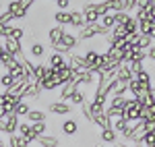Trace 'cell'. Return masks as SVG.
Returning <instances> with one entry per match:
<instances>
[{"mask_svg": "<svg viewBox=\"0 0 155 147\" xmlns=\"http://www.w3.org/2000/svg\"><path fill=\"white\" fill-rule=\"evenodd\" d=\"M141 110H143V106L134 98H128V104H126V108L122 112V118L126 122H139L141 120Z\"/></svg>", "mask_w": 155, "mask_h": 147, "instance_id": "cell-1", "label": "cell"}, {"mask_svg": "<svg viewBox=\"0 0 155 147\" xmlns=\"http://www.w3.org/2000/svg\"><path fill=\"white\" fill-rule=\"evenodd\" d=\"M48 110H50V114H56V116H68L74 108H72L71 104H66V102H50L48 104Z\"/></svg>", "mask_w": 155, "mask_h": 147, "instance_id": "cell-2", "label": "cell"}, {"mask_svg": "<svg viewBox=\"0 0 155 147\" xmlns=\"http://www.w3.org/2000/svg\"><path fill=\"white\" fill-rule=\"evenodd\" d=\"M99 50H87L83 54V64H85V68L87 71H93V68H97V64H99Z\"/></svg>", "mask_w": 155, "mask_h": 147, "instance_id": "cell-3", "label": "cell"}, {"mask_svg": "<svg viewBox=\"0 0 155 147\" xmlns=\"http://www.w3.org/2000/svg\"><path fill=\"white\" fill-rule=\"evenodd\" d=\"M48 60H50L48 66L54 68V71H60V68H64V66H71V64H68V56H62V54H58V52H52Z\"/></svg>", "mask_w": 155, "mask_h": 147, "instance_id": "cell-4", "label": "cell"}, {"mask_svg": "<svg viewBox=\"0 0 155 147\" xmlns=\"http://www.w3.org/2000/svg\"><path fill=\"white\" fill-rule=\"evenodd\" d=\"M64 33H66V27H60V25L50 27V31H48V42H50V46H52V48H54V46H58Z\"/></svg>", "mask_w": 155, "mask_h": 147, "instance_id": "cell-5", "label": "cell"}, {"mask_svg": "<svg viewBox=\"0 0 155 147\" xmlns=\"http://www.w3.org/2000/svg\"><path fill=\"white\" fill-rule=\"evenodd\" d=\"M120 141V135L114 129H106V131H99V143L101 145H114Z\"/></svg>", "mask_w": 155, "mask_h": 147, "instance_id": "cell-6", "label": "cell"}, {"mask_svg": "<svg viewBox=\"0 0 155 147\" xmlns=\"http://www.w3.org/2000/svg\"><path fill=\"white\" fill-rule=\"evenodd\" d=\"M60 131L66 137H74L79 133V122H77L74 118H64V120L60 122Z\"/></svg>", "mask_w": 155, "mask_h": 147, "instance_id": "cell-7", "label": "cell"}, {"mask_svg": "<svg viewBox=\"0 0 155 147\" xmlns=\"http://www.w3.org/2000/svg\"><path fill=\"white\" fill-rule=\"evenodd\" d=\"M19 135L25 137L29 143H37V135L33 133V126L27 122V120H21V124H19Z\"/></svg>", "mask_w": 155, "mask_h": 147, "instance_id": "cell-8", "label": "cell"}, {"mask_svg": "<svg viewBox=\"0 0 155 147\" xmlns=\"http://www.w3.org/2000/svg\"><path fill=\"white\" fill-rule=\"evenodd\" d=\"M25 54L31 56V58H44V56H46V46H44L41 42H31Z\"/></svg>", "mask_w": 155, "mask_h": 147, "instance_id": "cell-9", "label": "cell"}, {"mask_svg": "<svg viewBox=\"0 0 155 147\" xmlns=\"http://www.w3.org/2000/svg\"><path fill=\"white\" fill-rule=\"evenodd\" d=\"M2 46H4V50L8 52V54H12L15 58L19 56V54H23V44H19V42H12V39H2Z\"/></svg>", "mask_w": 155, "mask_h": 147, "instance_id": "cell-10", "label": "cell"}, {"mask_svg": "<svg viewBox=\"0 0 155 147\" xmlns=\"http://www.w3.org/2000/svg\"><path fill=\"white\" fill-rule=\"evenodd\" d=\"M68 27H72L74 31H79V29H83V27H85L83 12L79 11V8H72V11H71V25H68Z\"/></svg>", "mask_w": 155, "mask_h": 147, "instance_id": "cell-11", "label": "cell"}, {"mask_svg": "<svg viewBox=\"0 0 155 147\" xmlns=\"http://www.w3.org/2000/svg\"><path fill=\"white\" fill-rule=\"evenodd\" d=\"M93 126H99V131H106V129H112V118L107 116L106 112L93 116Z\"/></svg>", "mask_w": 155, "mask_h": 147, "instance_id": "cell-12", "label": "cell"}, {"mask_svg": "<svg viewBox=\"0 0 155 147\" xmlns=\"http://www.w3.org/2000/svg\"><path fill=\"white\" fill-rule=\"evenodd\" d=\"M29 124H37V122H48V114L41 110H33L31 108V112L27 114V118H25Z\"/></svg>", "mask_w": 155, "mask_h": 147, "instance_id": "cell-13", "label": "cell"}, {"mask_svg": "<svg viewBox=\"0 0 155 147\" xmlns=\"http://www.w3.org/2000/svg\"><path fill=\"white\" fill-rule=\"evenodd\" d=\"M132 79H134V75L130 73V68H128L126 64H122V66L118 68V73H116V81H118V83H126V85H128Z\"/></svg>", "mask_w": 155, "mask_h": 147, "instance_id": "cell-14", "label": "cell"}, {"mask_svg": "<svg viewBox=\"0 0 155 147\" xmlns=\"http://www.w3.org/2000/svg\"><path fill=\"white\" fill-rule=\"evenodd\" d=\"M68 104H71L72 108H74V106H79V108H81L83 104H87V98H85L83 89H74V91L71 93V98H68Z\"/></svg>", "mask_w": 155, "mask_h": 147, "instance_id": "cell-15", "label": "cell"}, {"mask_svg": "<svg viewBox=\"0 0 155 147\" xmlns=\"http://www.w3.org/2000/svg\"><path fill=\"white\" fill-rule=\"evenodd\" d=\"M37 145L39 147H58L60 141L56 135H41V137H37Z\"/></svg>", "mask_w": 155, "mask_h": 147, "instance_id": "cell-16", "label": "cell"}, {"mask_svg": "<svg viewBox=\"0 0 155 147\" xmlns=\"http://www.w3.org/2000/svg\"><path fill=\"white\" fill-rule=\"evenodd\" d=\"M6 145H8V147H29L31 143H29L25 137H21L19 133H17V135H11V137H8Z\"/></svg>", "mask_w": 155, "mask_h": 147, "instance_id": "cell-17", "label": "cell"}, {"mask_svg": "<svg viewBox=\"0 0 155 147\" xmlns=\"http://www.w3.org/2000/svg\"><path fill=\"white\" fill-rule=\"evenodd\" d=\"M54 21H56V25H60V27H68V25H71V12L56 11L54 12Z\"/></svg>", "mask_w": 155, "mask_h": 147, "instance_id": "cell-18", "label": "cell"}, {"mask_svg": "<svg viewBox=\"0 0 155 147\" xmlns=\"http://www.w3.org/2000/svg\"><path fill=\"white\" fill-rule=\"evenodd\" d=\"M99 25H101L106 31H112V29L116 27V17L110 12V15H106V17H101V19H99Z\"/></svg>", "mask_w": 155, "mask_h": 147, "instance_id": "cell-19", "label": "cell"}, {"mask_svg": "<svg viewBox=\"0 0 155 147\" xmlns=\"http://www.w3.org/2000/svg\"><path fill=\"white\" fill-rule=\"evenodd\" d=\"M12 85H17V83H15V79H12L11 75L6 73V71H4V73H0V87H2L4 91H8Z\"/></svg>", "mask_w": 155, "mask_h": 147, "instance_id": "cell-20", "label": "cell"}, {"mask_svg": "<svg viewBox=\"0 0 155 147\" xmlns=\"http://www.w3.org/2000/svg\"><path fill=\"white\" fill-rule=\"evenodd\" d=\"M31 112V106H29V102H19L17 104V108H15V114L19 116V118H27V114Z\"/></svg>", "mask_w": 155, "mask_h": 147, "instance_id": "cell-21", "label": "cell"}, {"mask_svg": "<svg viewBox=\"0 0 155 147\" xmlns=\"http://www.w3.org/2000/svg\"><path fill=\"white\" fill-rule=\"evenodd\" d=\"M93 8L97 11L99 19H101V17H106V15H110V0H104V2H93Z\"/></svg>", "mask_w": 155, "mask_h": 147, "instance_id": "cell-22", "label": "cell"}, {"mask_svg": "<svg viewBox=\"0 0 155 147\" xmlns=\"http://www.w3.org/2000/svg\"><path fill=\"white\" fill-rule=\"evenodd\" d=\"M23 37H25V29L23 27H19V25H15L11 29V35H8V39H12V42H23Z\"/></svg>", "mask_w": 155, "mask_h": 147, "instance_id": "cell-23", "label": "cell"}, {"mask_svg": "<svg viewBox=\"0 0 155 147\" xmlns=\"http://www.w3.org/2000/svg\"><path fill=\"white\" fill-rule=\"evenodd\" d=\"M126 124H128V122H126V120H124L122 116H120V118H112V129H114V131H116L118 135H122V133H124Z\"/></svg>", "mask_w": 155, "mask_h": 147, "instance_id": "cell-24", "label": "cell"}, {"mask_svg": "<svg viewBox=\"0 0 155 147\" xmlns=\"http://www.w3.org/2000/svg\"><path fill=\"white\" fill-rule=\"evenodd\" d=\"M141 145L143 147H155V133H145L141 139Z\"/></svg>", "mask_w": 155, "mask_h": 147, "instance_id": "cell-25", "label": "cell"}, {"mask_svg": "<svg viewBox=\"0 0 155 147\" xmlns=\"http://www.w3.org/2000/svg\"><path fill=\"white\" fill-rule=\"evenodd\" d=\"M124 29H126L128 33H139V23L134 21V17H130V19L124 23Z\"/></svg>", "mask_w": 155, "mask_h": 147, "instance_id": "cell-26", "label": "cell"}, {"mask_svg": "<svg viewBox=\"0 0 155 147\" xmlns=\"http://www.w3.org/2000/svg\"><path fill=\"white\" fill-rule=\"evenodd\" d=\"M107 95L106 93H99V91H95V95H93V104H97V106H104V108H106L107 106Z\"/></svg>", "mask_w": 155, "mask_h": 147, "instance_id": "cell-27", "label": "cell"}, {"mask_svg": "<svg viewBox=\"0 0 155 147\" xmlns=\"http://www.w3.org/2000/svg\"><path fill=\"white\" fill-rule=\"evenodd\" d=\"M33 126V133H35L37 137L46 135V129H48V122H37V124H31Z\"/></svg>", "mask_w": 155, "mask_h": 147, "instance_id": "cell-28", "label": "cell"}, {"mask_svg": "<svg viewBox=\"0 0 155 147\" xmlns=\"http://www.w3.org/2000/svg\"><path fill=\"white\" fill-rule=\"evenodd\" d=\"M56 6H58L60 11H66V12H71V8L74 6V4H72L71 0H58V2H56Z\"/></svg>", "mask_w": 155, "mask_h": 147, "instance_id": "cell-29", "label": "cell"}, {"mask_svg": "<svg viewBox=\"0 0 155 147\" xmlns=\"http://www.w3.org/2000/svg\"><path fill=\"white\" fill-rule=\"evenodd\" d=\"M114 17H116V25H124L132 17V15H128V12H116Z\"/></svg>", "mask_w": 155, "mask_h": 147, "instance_id": "cell-30", "label": "cell"}, {"mask_svg": "<svg viewBox=\"0 0 155 147\" xmlns=\"http://www.w3.org/2000/svg\"><path fill=\"white\" fill-rule=\"evenodd\" d=\"M12 21H15V19H12L11 12H6V11L0 12V23H4V25H12Z\"/></svg>", "mask_w": 155, "mask_h": 147, "instance_id": "cell-31", "label": "cell"}, {"mask_svg": "<svg viewBox=\"0 0 155 147\" xmlns=\"http://www.w3.org/2000/svg\"><path fill=\"white\" fill-rule=\"evenodd\" d=\"M27 15H29L27 11H23V8H19V11H17L15 15H12V19H15V21H17V19H25Z\"/></svg>", "mask_w": 155, "mask_h": 147, "instance_id": "cell-32", "label": "cell"}, {"mask_svg": "<svg viewBox=\"0 0 155 147\" xmlns=\"http://www.w3.org/2000/svg\"><path fill=\"white\" fill-rule=\"evenodd\" d=\"M31 6H33V2H31V0H21V8H23V11L29 12V8H31Z\"/></svg>", "mask_w": 155, "mask_h": 147, "instance_id": "cell-33", "label": "cell"}, {"mask_svg": "<svg viewBox=\"0 0 155 147\" xmlns=\"http://www.w3.org/2000/svg\"><path fill=\"white\" fill-rule=\"evenodd\" d=\"M112 147H130L128 143H124V141H118V143H114Z\"/></svg>", "mask_w": 155, "mask_h": 147, "instance_id": "cell-34", "label": "cell"}, {"mask_svg": "<svg viewBox=\"0 0 155 147\" xmlns=\"http://www.w3.org/2000/svg\"><path fill=\"white\" fill-rule=\"evenodd\" d=\"M6 145V141H4V139H2V135H0V147H4Z\"/></svg>", "mask_w": 155, "mask_h": 147, "instance_id": "cell-35", "label": "cell"}, {"mask_svg": "<svg viewBox=\"0 0 155 147\" xmlns=\"http://www.w3.org/2000/svg\"><path fill=\"white\" fill-rule=\"evenodd\" d=\"M151 39L155 42V27H153V31H151Z\"/></svg>", "mask_w": 155, "mask_h": 147, "instance_id": "cell-36", "label": "cell"}, {"mask_svg": "<svg viewBox=\"0 0 155 147\" xmlns=\"http://www.w3.org/2000/svg\"><path fill=\"white\" fill-rule=\"evenodd\" d=\"M97 147H106V145H97Z\"/></svg>", "mask_w": 155, "mask_h": 147, "instance_id": "cell-37", "label": "cell"}, {"mask_svg": "<svg viewBox=\"0 0 155 147\" xmlns=\"http://www.w3.org/2000/svg\"><path fill=\"white\" fill-rule=\"evenodd\" d=\"M4 147H8V145H4Z\"/></svg>", "mask_w": 155, "mask_h": 147, "instance_id": "cell-38", "label": "cell"}]
</instances>
